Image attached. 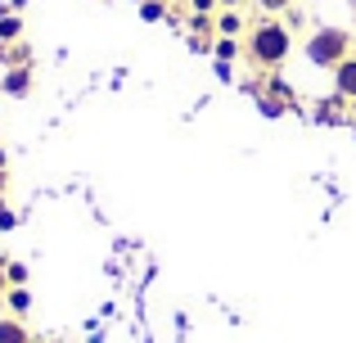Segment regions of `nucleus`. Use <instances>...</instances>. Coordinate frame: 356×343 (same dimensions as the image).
I'll return each instance as SVG.
<instances>
[{
  "mask_svg": "<svg viewBox=\"0 0 356 343\" xmlns=\"http://www.w3.org/2000/svg\"><path fill=\"white\" fill-rule=\"evenodd\" d=\"M289 54H293V32H289L284 18H257L248 27V36H243V59L261 72L284 68Z\"/></svg>",
  "mask_w": 356,
  "mask_h": 343,
  "instance_id": "obj_1",
  "label": "nucleus"
},
{
  "mask_svg": "<svg viewBox=\"0 0 356 343\" xmlns=\"http://www.w3.org/2000/svg\"><path fill=\"white\" fill-rule=\"evenodd\" d=\"M334 90H339L343 99H352V104H356V54H348V59L334 68Z\"/></svg>",
  "mask_w": 356,
  "mask_h": 343,
  "instance_id": "obj_4",
  "label": "nucleus"
},
{
  "mask_svg": "<svg viewBox=\"0 0 356 343\" xmlns=\"http://www.w3.org/2000/svg\"><path fill=\"white\" fill-rule=\"evenodd\" d=\"M252 5L261 9V18H280V14H289V9H293V0H252Z\"/></svg>",
  "mask_w": 356,
  "mask_h": 343,
  "instance_id": "obj_14",
  "label": "nucleus"
},
{
  "mask_svg": "<svg viewBox=\"0 0 356 343\" xmlns=\"http://www.w3.org/2000/svg\"><path fill=\"white\" fill-rule=\"evenodd\" d=\"M212 54H217V63L243 59V36H217V41H212Z\"/></svg>",
  "mask_w": 356,
  "mask_h": 343,
  "instance_id": "obj_8",
  "label": "nucleus"
},
{
  "mask_svg": "<svg viewBox=\"0 0 356 343\" xmlns=\"http://www.w3.org/2000/svg\"><path fill=\"white\" fill-rule=\"evenodd\" d=\"M0 90H5V95H14V99H23L27 90H32V68H5Z\"/></svg>",
  "mask_w": 356,
  "mask_h": 343,
  "instance_id": "obj_5",
  "label": "nucleus"
},
{
  "mask_svg": "<svg viewBox=\"0 0 356 343\" xmlns=\"http://www.w3.org/2000/svg\"><path fill=\"white\" fill-rule=\"evenodd\" d=\"M14 41H23V18L5 14V18H0V45H14Z\"/></svg>",
  "mask_w": 356,
  "mask_h": 343,
  "instance_id": "obj_13",
  "label": "nucleus"
},
{
  "mask_svg": "<svg viewBox=\"0 0 356 343\" xmlns=\"http://www.w3.org/2000/svg\"><path fill=\"white\" fill-rule=\"evenodd\" d=\"M140 18L145 23H163V18H172V5L167 0H140Z\"/></svg>",
  "mask_w": 356,
  "mask_h": 343,
  "instance_id": "obj_12",
  "label": "nucleus"
},
{
  "mask_svg": "<svg viewBox=\"0 0 356 343\" xmlns=\"http://www.w3.org/2000/svg\"><path fill=\"white\" fill-rule=\"evenodd\" d=\"M348 104H352V99H343L339 90H334L330 99H321V104H316V122H325V127H339V122H348Z\"/></svg>",
  "mask_w": 356,
  "mask_h": 343,
  "instance_id": "obj_3",
  "label": "nucleus"
},
{
  "mask_svg": "<svg viewBox=\"0 0 356 343\" xmlns=\"http://www.w3.org/2000/svg\"><path fill=\"white\" fill-rule=\"evenodd\" d=\"M5 276H9V289H14V285H27V266L23 262H5Z\"/></svg>",
  "mask_w": 356,
  "mask_h": 343,
  "instance_id": "obj_15",
  "label": "nucleus"
},
{
  "mask_svg": "<svg viewBox=\"0 0 356 343\" xmlns=\"http://www.w3.org/2000/svg\"><path fill=\"white\" fill-rule=\"evenodd\" d=\"M248 18L239 9H217V36H248Z\"/></svg>",
  "mask_w": 356,
  "mask_h": 343,
  "instance_id": "obj_6",
  "label": "nucleus"
},
{
  "mask_svg": "<svg viewBox=\"0 0 356 343\" xmlns=\"http://www.w3.org/2000/svg\"><path fill=\"white\" fill-rule=\"evenodd\" d=\"M136 5H140V0H136Z\"/></svg>",
  "mask_w": 356,
  "mask_h": 343,
  "instance_id": "obj_24",
  "label": "nucleus"
},
{
  "mask_svg": "<svg viewBox=\"0 0 356 343\" xmlns=\"http://www.w3.org/2000/svg\"><path fill=\"white\" fill-rule=\"evenodd\" d=\"M0 172H9V154H5V145H0Z\"/></svg>",
  "mask_w": 356,
  "mask_h": 343,
  "instance_id": "obj_20",
  "label": "nucleus"
},
{
  "mask_svg": "<svg viewBox=\"0 0 356 343\" xmlns=\"http://www.w3.org/2000/svg\"><path fill=\"white\" fill-rule=\"evenodd\" d=\"M0 63H5V68H32V45L27 41L0 45Z\"/></svg>",
  "mask_w": 356,
  "mask_h": 343,
  "instance_id": "obj_7",
  "label": "nucleus"
},
{
  "mask_svg": "<svg viewBox=\"0 0 356 343\" xmlns=\"http://www.w3.org/2000/svg\"><path fill=\"white\" fill-rule=\"evenodd\" d=\"M0 343H32V330L23 326V317H0Z\"/></svg>",
  "mask_w": 356,
  "mask_h": 343,
  "instance_id": "obj_9",
  "label": "nucleus"
},
{
  "mask_svg": "<svg viewBox=\"0 0 356 343\" xmlns=\"http://www.w3.org/2000/svg\"><path fill=\"white\" fill-rule=\"evenodd\" d=\"M217 0H190V14H217Z\"/></svg>",
  "mask_w": 356,
  "mask_h": 343,
  "instance_id": "obj_18",
  "label": "nucleus"
},
{
  "mask_svg": "<svg viewBox=\"0 0 356 343\" xmlns=\"http://www.w3.org/2000/svg\"><path fill=\"white\" fill-rule=\"evenodd\" d=\"M5 308H9V317H27V312H32V294H27V285H14V289L5 294Z\"/></svg>",
  "mask_w": 356,
  "mask_h": 343,
  "instance_id": "obj_11",
  "label": "nucleus"
},
{
  "mask_svg": "<svg viewBox=\"0 0 356 343\" xmlns=\"http://www.w3.org/2000/svg\"><path fill=\"white\" fill-rule=\"evenodd\" d=\"M5 185H9V172H0V194H5Z\"/></svg>",
  "mask_w": 356,
  "mask_h": 343,
  "instance_id": "obj_22",
  "label": "nucleus"
},
{
  "mask_svg": "<svg viewBox=\"0 0 356 343\" xmlns=\"http://www.w3.org/2000/svg\"><path fill=\"white\" fill-rule=\"evenodd\" d=\"M261 95H270V99H280V104L284 109H293L298 104V95H293V86H289L284 77H280V72H270L266 77V90H261Z\"/></svg>",
  "mask_w": 356,
  "mask_h": 343,
  "instance_id": "obj_10",
  "label": "nucleus"
},
{
  "mask_svg": "<svg viewBox=\"0 0 356 343\" xmlns=\"http://www.w3.org/2000/svg\"><path fill=\"white\" fill-rule=\"evenodd\" d=\"M348 5H356V0H348Z\"/></svg>",
  "mask_w": 356,
  "mask_h": 343,
  "instance_id": "obj_23",
  "label": "nucleus"
},
{
  "mask_svg": "<svg viewBox=\"0 0 356 343\" xmlns=\"http://www.w3.org/2000/svg\"><path fill=\"white\" fill-rule=\"evenodd\" d=\"M18 226V217L9 212V203H5V194H0V230H14Z\"/></svg>",
  "mask_w": 356,
  "mask_h": 343,
  "instance_id": "obj_17",
  "label": "nucleus"
},
{
  "mask_svg": "<svg viewBox=\"0 0 356 343\" xmlns=\"http://www.w3.org/2000/svg\"><path fill=\"white\" fill-rule=\"evenodd\" d=\"M257 104H261V113H266V118H280V113H284V104H280V99H270V95H257Z\"/></svg>",
  "mask_w": 356,
  "mask_h": 343,
  "instance_id": "obj_16",
  "label": "nucleus"
},
{
  "mask_svg": "<svg viewBox=\"0 0 356 343\" xmlns=\"http://www.w3.org/2000/svg\"><path fill=\"white\" fill-rule=\"evenodd\" d=\"M302 54H307V63L312 68H339L348 54H356V36L348 32V27H334V23H325V27H316L312 36H307V45H302Z\"/></svg>",
  "mask_w": 356,
  "mask_h": 343,
  "instance_id": "obj_2",
  "label": "nucleus"
},
{
  "mask_svg": "<svg viewBox=\"0 0 356 343\" xmlns=\"http://www.w3.org/2000/svg\"><path fill=\"white\" fill-rule=\"evenodd\" d=\"M9 294V276H5V262H0V298Z\"/></svg>",
  "mask_w": 356,
  "mask_h": 343,
  "instance_id": "obj_19",
  "label": "nucleus"
},
{
  "mask_svg": "<svg viewBox=\"0 0 356 343\" xmlns=\"http://www.w3.org/2000/svg\"><path fill=\"white\" fill-rule=\"evenodd\" d=\"M217 5H221V9H239L243 0H217Z\"/></svg>",
  "mask_w": 356,
  "mask_h": 343,
  "instance_id": "obj_21",
  "label": "nucleus"
}]
</instances>
